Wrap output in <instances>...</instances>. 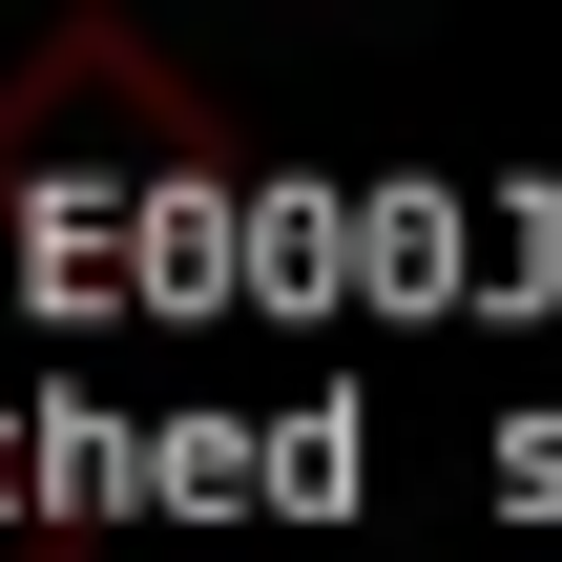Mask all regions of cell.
<instances>
[{
    "label": "cell",
    "mask_w": 562,
    "mask_h": 562,
    "mask_svg": "<svg viewBox=\"0 0 562 562\" xmlns=\"http://www.w3.org/2000/svg\"><path fill=\"white\" fill-rule=\"evenodd\" d=\"M229 125L125 42V21H63L21 83H0V188H209Z\"/></svg>",
    "instance_id": "1"
}]
</instances>
